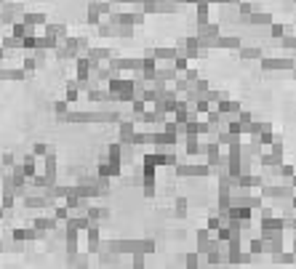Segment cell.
Masks as SVG:
<instances>
[{"label": "cell", "mask_w": 296, "mask_h": 269, "mask_svg": "<svg viewBox=\"0 0 296 269\" xmlns=\"http://www.w3.org/2000/svg\"><path fill=\"white\" fill-rule=\"evenodd\" d=\"M259 195H262V200H291L296 195V189L291 184H270V187H262L259 189Z\"/></svg>", "instance_id": "1"}, {"label": "cell", "mask_w": 296, "mask_h": 269, "mask_svg": "<svg viewBox=\"0 0 296 269\" xmlns=\"http://www.w3.org/2000/svg\"><path fill=\"white\" fill-rule=\"evenodd\" d=\"M262 72H291L294 69V59L288 56H280V59H270V56H262Z\"/></svg>", "instance_id": "2"}, {"label": "cell", "mask_w": 296, "mask_h": 269, "mask_svg": "<svg viewBox=\"0 0 296 269\" xmlns=\"http://www.w3.org/2000/svg\"><path fill=\"white\" fill-rule=\"evenodd\" d=\"M176 173L179 176H195V179H208L214 171H211V165H206V162H195V165H179Z\"/></svg>", "instance_id": "3"}, {"label": "cell", "mask_w": 296, "mask_h": 269, "mask_svg": "<svg viewBox=\"0 0 296 269\" xmlns=\"http://www.w3.org/2000/svg\"><path fill=\"white\" fill-rule=\"evenodd\" d=\"M203 155H206V165L214 168L216 160L222 158V147L216 144V141H208V144H203Z\"/></svg>", "instance_id": "4"}, {"label": "cell", "mask_w": 296, "mask_h": 269, "mask_svg": "<svg viewBox=\"0 0 296 269\" xmlns=\"http://www.w3.org/2000/svg\"><path fill=\"white\" fill-rule=\"evenodd\" d=\"M245 22L253 24V27H270L272 24V16L267 11H251L248 16H245Z\"/></svg>", "instance_id": "5"}, {"label": "cell", "mask_w": 296, "mask_h": 269, "mask_svg": "<svg viewBox=\"0 0 296 269\" xmlns=\"http://www.w3.org/2000/svg\"><path fill=\"white\" fill-rule=\"evenodd\" d=\"M237 56H240L243 61H253V59H262L264 51H262V48H256V46H240V48H237Z\"/></svg>", "instance_id": "6"}, {"label": "cell", "mask_w": 296, "mask_h": 269, "mask_svg": "<svg viewBox=\"0 0 296 269\" xmlns=\"http://www.w3.org/2000/svg\"><path fill=\"white\" fill-rule=\"evenodd\" d=\"M264 229H278V232H286V218H278V216H270L264 221H259V232Z\"/></svg>", "instance_id": "7"}, {"label": "cell", "mask_w": 296, "mask_h": 269, "mask_svg": "<svg viewBox=\"0 0 296 269\" xmlns=\"http://www.w3.org/2000/svg\"><path fill=\"white\" fill-rule=\"evenodd\" d=\"M216 48H224V51H237V48H240V38L219 35V40H216Z\"/></svg>", "instance_id": "8"}, {"label": "cell", "mask_w": 296, "mask_h": 269, "mask_svg": "<svg viewBox=\"0 0 296 269\" xmlns=\"http://www.w3.org/2000/svg\"><path fill=\"white\" fill-rule=\"evenodd\" d=\"M214 109H216V112H222V115H237V112H240L243 107H240L237 102H232V99H227V102H219Z\"/></svg>", "instance_id": "9"}, {"label": "cell", "mask_w": 296, "mask_h": 269, "mask_svg": "<svg viewBox=\"0 0 296 269\" xmlns=\"http://www.w3.org/2000/svg\"><path fill=\"white\" fill-rule=\"evenodd\" d=\"M262 152H264V147L259 144L256 139H251L248 144H243V158H259Z\"/></svg>", "instance_id": "10"}, {"label": "cell", "mask_w": 296, "mask_h": 269, "mask_svg": "<svg viewBox=\"0 0 296 269\" xmlns=\"http://www.w3.org/2000/svg\"><path fill=\"white\" fill-rule=\"evenodd\" d=\"M280 162H286V160H280V158H275V155L267 150L259 155V165H264V168H275V165H280Z\"/></svg>", "instance_id": "11"}, {"label": "cell", "mask_w": 296, "mask_h": 269, "mask_svg": "<svg viewBox=\"0 0 296 269\" xmlns=\"http://www.w3.org/2000/svg\"><path fill=\"white\" fill-rule=\"evenodd\" d=\"M195 8H197V11H195V27L206 24V22H208V3H203V0H200Z\"/></svg>", "instance_id": "12"}, {"label": "cell", "mask_w": 296, "mask_h": 269, "mask_svg": "<svg viewBox=\"0 0 296 269\" xmlns=\"http://www.w3.org/2000/svg\"><path fill=\"white\" fill-rule=\"evenodd\" d=\"M272 264H283V267L296 264V253H294V251H283V253H278V256H272Z\"/></svg>", "instance_id": "13"}, {"label": "cell", "mask_w": 296, "mask_h": 269, "mask_svg": "<svg viewBox=\"0 0 296 269\" xmlns=\"http://www.w3.org/2000/svg\"><path fill=\"white\" fill-rule=\"evenodd\" d=\"M270 152L275 155V158H280V160L286 158V147H283V136H280V133L275 136V141L270 144Z\"/></svg>", "instance_id": "14"}, {"label": "cell", "mask_w": 296, "mask_h": 269, "mask_svg": "<svg viewBox=\"0 0 296 269\" xmlns=\"http://www.w3.org/2000/svg\"><path fill=\"white\" fill-rule=\"evenodd\" d=\"M187 155H195V158L203 155V144L197 141V136H187Z\"/></svg>", "instance_id": "15"}, {"label": "cell", "mask_w": 296, "mask_h": 269, "mask_svg": "<svg viewBox=\"0 0 296 269\" xmlns=\"http://www.w3.org/2000/svg\"><path fill=\"white\" fill-rule=\"evenodd\" d=\"M248 253H251V256H262V253H264V240L262 237H253L251 243H248Z\"/></svg>", "instance_id": "16"}, {"label": "cell", "mask_w": 296, "mask_h": 269, "mask_svg": "<svg viewBox=\"0 0 296 269\" xmlns=\"http://www.w3.org/2000/svg\"><path fill=\"white\" fill-rule=\"evenodd\" d=\"M259 133H262V120H251V123L245 125V133H243V136H251V139H256Z\"/></svg>", "instance_id": "17"}, {"label": "cell", "mask_w": 296, "mask_h": 269, "mask_svg": "<svg viewBox=\"0 0 296 269\" xmlns=\"http://www.w3.org/2000/svg\"><path fill=\"white\" fill-rule=\"evenodd\" d=\"M270 35H272V38L275 40H280V38H283V35H291V27H283V24H270Z\"/></svg>", "instance_id": "18"}, {"label": "cell", "mask_w": 296, "mask_h": 269, "mask_svg": "<svg viewBox=\"0 0 296 269\" xmlns=\"http://www.w3.org/2000/svg\"><path fill=\"white\" fill-rule=\"evenodd\" d=\"M280 48L296 54V35H283V38H280Z\"/></svg>", "instance_id": "19"}, {"label": "cell", "mask_w": 296, "mask_h": 269, "mask_svg": "<svg viewBox=\"0 0 296 269\" xmlns=\"http://www.w3.org/2000/svg\"><path fill=\"white\" fill-rule=\"evenodd\" d=\"M174 216L176 218H184L187 216V200H184V197H179V200L174 203Z\"/></svg>", "instance_id": "20"}, {"label": "cell", "mask_w": 296, "mask_h": 269, "mask_svg": "<svg viewBox=\"0 0 296 269\" xmlns=\"http://www.w3.org/2000/svg\"><path fill=\"white\" fill-rule=\"evenodd\" d=\"M184 269H200V256H197L195 251L184 256Z\"/></svg>", "instance_id": "21"}, {"label": "cell", "mask_w": 296, "mask_h": 269, "mask_svg": "<svg viewBox=\"0 0 296 269\" xmlns=\"http://www.w3.org/2000/svg\"><path fill=\"white\" fill-rule=\"evenodd\" d=\"M222 224H227V221H224V218L219 216V214H211L208 216V224H206V229H211V232H216V229H219V226Z\"/></svg>", "instance_id": "22"}, {"label": "cell", "mask_w": 296, "mask_h": 269, "mask_svg": "<svg viewBox=\"0 0 296 269\" xmlns=\"http://www.w3.org/2000/svg\"><path fill=\"white\" fill-rule=\"evenodd\" d=\"M227 131H230V133H235V136H243V133H245L243 123H240V120H235V117H232L230 123H227Z\"/></svg>", "instance_id": "23"}, {"label": "cell", "mask_w": 296, "mask_h": 269, "mask_svg": "<svg viewBox=\"0 0 296 269\" xmlns=\"http://www.w3.org/2000/svg\"><path fill=\"white\" fill-rule=\"evenodd\" d=\"M152 141H158V144H176V136H171V133H158V136H152Z\"/></svg>", "instance_id": "24"}, {"label": "cell", "mask_w": 296, "mask_h": 269, "mask_svg": "<svg viewBox=\"0 0 296 269\" xmlns=\"http://www.w3.org/2000/svg\"><path fill=\"white\" fill-rule=\"evenodd\" d=\"M195 237H197V243H208V240H214V232L211 229H197Z\"/></svg>", "instance_id": "25"}, {"label": "cell", "mask_w": 296, "mask_h": 269, "mask_svg": "<svg viewBox=\"0 0 296 269\" xmlns=\"http://www.w3.org/2000/svg\"><path fill=\"white\" fill-rule=\"evenodd\" d=\"M174 69H179V72H187V69H189V61L184 59V56H176V59H174Z\"/></svg>", "instance_id": "26"}, {"label": "cell", "mask_w": 296, "mask_h": 269, "mask_svg": "<svg viewBox=\"0 0 296 269\" xmlns=\"http://www.w3.org/2000/svg\"><path fill=\"white\" fill-rule=\"evenodd\" d=\"M253 158H240V173H251Z\"/></svg>", "instance_id": "27"}, {"label": "cell", "mask_w": 296, "mask_h": 269, "mask_svg": "<svg viewBox=\"0 0 296 269\" xmlns=\"http://www.w3.org/2000/svg\"><path fill=\"white\" fill-rule=\"evenodd\" d=\"M237 120H240L243 128H245V125H248L251 120H253V115H251V112H245V109H240V112H237Z\"/></svg>", "instance_id": "28"}, {"label": "cell", "mask_w": 296, "mask_h": 269, "mask_svg": "<svg viewBox=\"0 0 296 269\" xmlns=\"http://www.w3.org/2000/svg\"><path fill=\"white\" fill-rule=\"evenodd\" d=\"M158 56L160 59H176V51H171V48H160Z\"/></svg>", "instance_id": "29"}, {"label": "cell", "mask_w": 296, "mask_h": 269, "mask_svg": "<svg viewBox=\"0 0 296 269\" xmlns=\"http://www.w3.org/2000/svg\"><path fill=\"white\" fill-rule=\"evenodd\" d=\"M197 77H200V75H197L195 69H187V83H189V86H192V83L197 80Z\"/></svg>", "instance_id": "30"}, {"label": "cell", "mask_w": 296, "mask_h": 269, "mask_svg": "<svg viewBox=\"0 0 296 269\" xmlns=\"http://www.w3.org/2000/svg\"><path fill=\"white\" fill-rule=\"evenodd\" d=\"M174 75H176L174 69H160V77H163V80H171Z\"/></svg>", "instance_id": "31"}, {"label": "cell", "mask_w": 296, "mask_h": 269, "mask_svg": "<svg viewBox=\"0 0 296 269\" xmlns=\"http://www.w3.org/2000/svg\"><path fill=\"white\" fill-rule=\"evenodd\" d=\"M259 216H262V221H264V218H270V216H272V211H270V208H264V205H262V208H259Z\"/></svg>", "instance_id": "32"}, {"label": "cell", "mask_w": 296, "mask_h": 269, "mask_svg": "<svg viewBox=\"0 0 296 269\" xmlns=\"http://www.w3.org/2000/svg\"><path fill=\"white\" fill-rule=\"evenodd\" d=\"M189 88H192V86H189L187 80H179V83H176V91H189Z\"/></svg>", "instance_id": "33"}, {"label": "cell", "mask_w": 296, "mask_h": 269, "mask_svg": "<svg viewBox=\"0 0 296 269\" xmlns=\"http://www.w3.org/2000/svg\"><path fill=\"white\" fill-rule=\"evenodd\" d=\"M133 269H144V264H142V256H136V261H133Z\"/></svg>", "instance_id": "34"}, {"label": "cell", "mask_w": 296, "mask_h": 269, "mask_svg": "<svg viewBox=\"0 0 296 269\" xmlns=\"http://www.w3.org/2000/svg\"><path fill=\"white\" fill-rule=\"evenodd\" d=\"M291 208H294V211H296V195H294V197H291Z\"/></svg>", "instance_id": "35"}, {"label": "cell", "mask_w": 296, "mask_h": 269, "mask_svg": "<svg viewBox=\"0 0 296 269\" xmlns=\"http://www.w3.org/2000/svg\"><path fill=\"white\" fill-rule=\"evenodd\" d=\"M294 235H296V232H294ZM291 251L296 253V237H294V243H291Z\"/></svg>", "instance_id": "36"}, {"label": "cell", "mask_w": 296, "mask_h": 269, "mask_svg": "<svg viewBox=\"0 0 296 269\" xmlns=\"http://www.w3.org/2000/svg\"><path fill=\"white\" fill-rule=\"evenodd\" d=\"M288 75H291V77H294V80H296V67H294V69H291V72H288Z\"/></svg>", "instance_id": "37"}, {"label": "cell", "mask_w": 296, "mask_h": 269, "mask_svg": "<svg viewBox=\"0 0 296 269\" xmlns=\"http://www.w3.org/2000/svg\"><path fill=\"white\" fill-rule=\"evenodd\" d=\"M291 187H294V189H296V176H294V179H291Z\"/></svg>", "instance_id": "38"}]
</instances>
